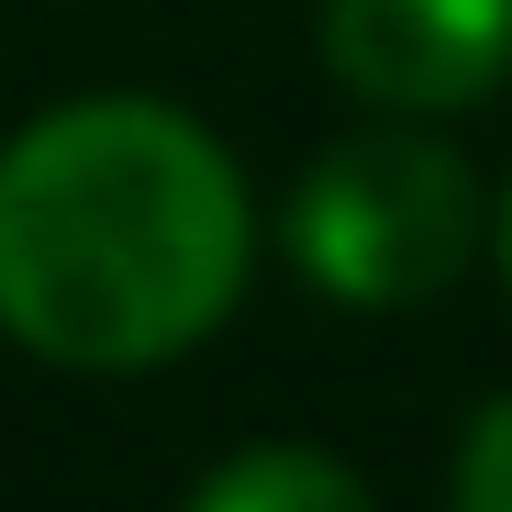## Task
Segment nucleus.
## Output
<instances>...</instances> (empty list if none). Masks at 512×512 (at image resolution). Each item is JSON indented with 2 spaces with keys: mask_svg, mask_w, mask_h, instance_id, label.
Returning <instances> with one entry per match:
<instances>
[{
  "mask_svg": "<svg viewBox=\"0 0 512 512\" xmlns=\"http://www.w3.org/2000/svg\"><path fill=\"white\" fill-rule=\"evenodd\" d=\"M256 201L167 101H67L0 145V334L56 368L190 357L245 301Z\"/></svg>",
  "mask_w": 512,
  "mask_h": 512,
  "instance_id": "1",
  "label": "nucleus"
},
{
  "mask_svg": "<svg viewBox=\"0 0 512 512\" xmlns=\"http://www.w3.org/2000/svg\"><path fill=\"white\" fill-rule=\"evenodd\" d=\"M490 212H479V179L468 156L412 134V123H379V134H346L301 167L290 190V256L301 279L357 301V312H401V301H435L468 256H479Z\"/></svg>",
  "mask_w": 512,
  "mask_h": 512,
  "instance_id": "2",
  "label": "nucleus"
},
{
  "mask_svg": "<svg viewBox=\"0 0 512 512\" xmlns=\"http://www.w3.org/2000/svg\"><path fill=\"white\" fill-rule=\"evenodd\" d=\"M323 56L379 112H468L512 78V0H323Z\"/></svg>",
  "mask_w": 512,
  "mask_h": 512,
  "instance_id": "3",
  "label": "nucleus"
},
{
  "mask_svg": "<svg viewBox=\"0 0 512 512\" xmlns=\"http://www.w3.org/2000/svg\"><path fill=\"white\" fill-rule=\"evenodd\" d=\"M190 512H379V501H368V479L346 457H323V446H245V457H223L190 490Z\"/></svg>",
  "mask_w": 512,
  "mask_h": 512,
  "instance_id": "4",
  "label": "nucleus"
},
{
  "mask_svg": "<svg viewBox=\"0 0 512 512\" xmlns=\"http://www.w3.org/2000/svg\"><path fill=\"white\" fill-rule=\"evenodd\" d=\"M457 512H512V390L468 423V446H457Z\"/></svg>",
  "mask_w": 512,
  "mask_h": 512,
  "instance_id": "5",
  "label": "nucleus"
},
{
  "mask_svg": "<svg viewBox=\"0 0 512 512\" xmlns=\"http://www.w3.org/2000/svg\"><path fill=\"white\" fill-rule=\"evenodd\" d=\"M490 245H501V290H512V190H501V223H490Z\"/></svg>",
  "mask_w": 512,
  "mask_h": 512,
  "instance_id": "6",
  "label": "nucleus"
}]
</instances>
